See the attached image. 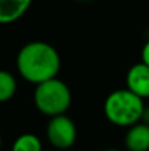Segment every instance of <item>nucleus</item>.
Segmentation results:
<instances>
[{
	"mask_svg": "<svg viewBox=\"0 0 149 151\" xmlns=\"http://www.w3.org/2000/svg\"><path fill=\"white\" fill-rule=\"evenodd\" d=\"M16 68L24 80L37 86L57 78L61 69V57L57 49L49 42L31 41L18 50Z\"/></svg>",
	"mask_w": 149,
	"mask_h": 151,
	"instance_id": "1",
	"label": "nucleus"
},
{
	"mask_svg": "<svg viewBox=\"0 0 149 151\" xmlns=\"http://www.w3.org/2000/svg\"><path fill=\"white\" fill-rule=\"evenodd\" d=\"M144 99L128 89L114 90L104 99V115L112 125L120 127H132L140 123L144 111Z\"/></svg>",
	"mask_w": 149,
	"mask_h": 151,
	"instance_id": "2",
	"label": "nucleus"
},
{
	"mask_svg": "<svg viewBox=\"0 0 149 151\" xmlns=\"http://www.w3.org/2000/svg\"><path fill=\"white\" fill-rule=\"evenodd\" d=\"M71 90L66 82L60 78H53L36 86L33 102L36 109L50 118L63 115L71 105Z\"/></svg>",
	"mask_w": 149,
	"mask_h": 151,
	"instance_id": "3",
	"label": "nucleus"
},
{
	"mask_svg": "<svg viewBox=\"0 0 149 151\" xmlns=\"http://www.w3.org/2000/svg\"><path fill=\"white\" fill-rule=\"evenodd\" d=\"M46 138L53 147L67 150L77 141V126L66 114L50 118L46 126Z\"/></svg>",
	"mask_w": 149,
	"mask_h": 151,
	"instance_id": "4",
	"label": "nucleus"
},
{
	"mask_svg": "<svg viewBox=\"0 0 149 151\" xmlns=\"http://www.w3.org/2000/svg\"><path fill=\"white\" fill-rule=\"evenodd\" d=\"M127 89L140 97L149 98V68L145 64L137 63L128 69L126 76Z\"/></svg>",
	"mask_w": 149,
	"mask_h": 151,
	"instance_id": "5",
	"label": "nucleus"
},
{
	"mask_svg": "<svg viewBox=\"0 0 149 151\" xmlns=\"http://www.w3.org/2000/svg\"><path fill=\"white\" fill-rule=\"evenodd\" d=\"M124 145L128 151H149V126L140 122L129 127Z\"/></svg>",
	"mask_w": 149,
	"mask_h": 151,
	"instance_id": "6",
	"label": "nucleus"
},
{
	"mask_svg": "<svg viewBox=\"0 0 149 151\" xmlns=\"http://www.w3.org/2000/svg\"><path fill=\"white\" fill-rule=\"evenodd\" d=\"M32 3L29 0H0V24H11L25 15Z\"/></svg>",
	"mask_w": 149,
	"mask_h": 151,
	"instance_id": "7",
	"label": "nucleus"
},
{
	"mask_svg": "<svg viewBox=\"0 0 149 151\" xmlns=\"http://www.w3.org/2000/svg\"><path fill=\"white\" fill-rule=\"evenodd\" d=\"M11 151H42V142L36 134L24 133L15 139Z\"/></svg>",
	"mask_w": 149,
	"mask_h": 151,
	"instance_id": "8",
	"label": "nucleus"
},
{
	"mask_svg": "<svg viewBox=\"0 0 149 151\" xmlns=\"http://www.w3.org/2000/svg\"><path fill=\"white\" fill-rule=\"evenodd\" d=\"M17 90V81L8 70L0 69V102H7L13 98Z\"/></svg>",
	"mask_w": 149,
	"mask_h": 151,
	"instance_id": "9",
	"label": "nucleus"
},
{
	"mask_svg": "<svg viewBox=\"0 0 149 151\" xmlns=\"http://www.w3.org/2000/svg\"><path fill=\"white\" fill-rule=\"evenodd\" d=\"M141 63L149 68V40L145 42L141 49Z\"/></svg>",
	"mask_w": 149,
	"mask_h": 151,
	"instance_id": "10",
	"label": "nucleus"
},
{
	"mask_svg": "<svg viewBox=\"0 0 149 151\" xmlns=\"http://www.w3.org/2000/svg\"><path fill=\"white\" fill-rule=\"evenodd\" d=\"M141 123L149 126V106H145L144 107V111H143V115H141Z\"/></svg>",
	"mask_w": 149,
	"mask_h": 151,
	"instance_id": "11",
	"label": "nucleus"
},
{
	"mask_svg": "<svg viewBox=\"0 0 149 151\" xmlns=\"http://www.w3.org/2000/svg\"><path fill=\"white\" fill-rule=\"evenodd\" d=\"M103 151H120V150H116V149H106V150H103Z\"/></svg>",
	"mask_w": 149,
	"mask_h": 151,
	"instance_id": "12",
	"label": "nucleus"
},
{
	"mask_svg": "<svg viewBox=\"0 0 149 151\" xmlns=\"http://www.w3.org/2000/svg\"><path fill=\"white\" fill-rule=\"evenodd\" d=\"M0 149H1V135H0Z\"/></svg>",
	"mask_w": 149,
	"mask_h": 151,
	"instance_id": "13",
	"label": "nucleus"
}]
</instances>
